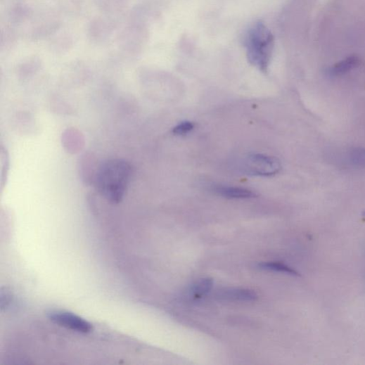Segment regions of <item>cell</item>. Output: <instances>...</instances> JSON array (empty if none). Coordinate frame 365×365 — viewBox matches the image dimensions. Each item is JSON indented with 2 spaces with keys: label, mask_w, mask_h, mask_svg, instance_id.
<instances>
[{
  "label": "cell",
  "mask_w": 365,
  "mask_h": 365,
  "mask_svg": "<svg viewBox=\"0 0 365 365\" xmlns=\"http://www.w3.org/2000/svg\"><path fill=\"white\" fill-rule=\"evenodd\" d=\"M132 174V166L126 161L108 160L98 167L94 177V186L104 198L119 203L126 194Z\"/></svg>",
  "instance_id": "obj_1"
},
{
  "label": "cell",
  "mask_w": 365,
  "mask_h": 365,
  "mask_svg": "<svg viewBox=\"0 0 365 365\" xmlns=\"http://www.w3.org/2000/svg\"><path fill=\"white\" fill-rule=\"evenodd\" d=\"M243 44L250 64L267 72L274 49V37L271 30L264 23L257 22L247 31Z\"/></svg>",
  "instance_id": "obj_2"
},
{
  "label": "cell",
  "mask_w": 365,
  "mask_h": 365,
  "mask_svg": "<svg viewBox=\"0 0 365 365\" xmlns=\"http://www.w3.org/2000/svg\"><path fill=\"white\" fill-rule=\"evenodd\" d=\"M241 169L247 175L271 177L281 169V162L273 156L265 154H250L246 156L241 165Z\"/></svg>",
  "instance_id": "obj_3"
},
{
  "label": "cell",
  "mask_w": 365,
  "mask_h": 365,
  "mask_svg": "<svg viewBox=\"0 0 365 365\" xmlns=\"http://www.w3.org/2000/svg\"><path fill=\"white\" fill-rule=\"evenodd\" d=\"M146 37V32L143 25L130 23L120 34L118 45L124 51L134 54L142 48Z\"/></svg>",
  "instance_id": "obj_4"
},
{
  "label": "cell",
  "mask_w": 365,
  "mask_h": 365,
  "mask_svg": "<svg viewBox=\"0 0 365 365\" xmlns=\"http://www.w3.org/2000/svg\"><path fill=\"white\" fill-rule=\"evenodd\" d=\"M48 317L52 323L77 333L86 334L93 330L90 323L69 312L52 311Z\"/></svg>",
  "instance_id": "obj_5"
},
{
  "label": "cell",
  "mask_w": 365,
  "mask_h": 365,
  "mask_svg": "<svg viewBox=\"0 0 365 365\" xmlns=\"http://www.w3.org/2000/svg\"><path fill=\"white\" fill-rule=\"evenodd\" d=\"M117 23L109 17H97L92 19L87 27L88 37L95 43H103L113 36Z\"/></svg>",
  "instance_id": "obj_6"
},
{
  "label": "cell",
  "mask_w": 365,
  "mask_h": 365,
  "mask_svg": "<svg viewBox=\"0 0 365 365\" xmlns=\"http://www.w3.org/2000/svg\"><path fill=\"white\" fill-rule=\"evenodd\" d=\"M333 160L342 167L365 169V148H351L333 154Z\"/></svg>",
  "instance_id": "obj_7"
},
{
  "label": "cell",
  "mask_w": 365,
  "mask_h": 365,
  "mask_svg": "<svg viewBox=\"0 0 365 365\" xmlns=\"http://www.w3.org/2000/svg\"><path fill=\"white\" fill-rule=\"evenodd\" d=\"M217 297L222 300L231 301H252L257 298V295L254 291L239 288L220 290Z\"/></svg>",
  "instance_id": "obj_8"
},
{
  "label": "cell",
  "mask_w": 365,
  "mask_h": 365,
  "mask_svg": "<svg viewBox=\"0 0 365 365\" xmlns=\"http://www.w3.org/2000/svg\"><path fill=\"white\" fill-rule=\"evenodd\" d=\"M97 8L106 15H115L123 12L129 0H94Z\"/></svg>",
  "instance_id": "obj_9"
},
{
  "label": "cell",
  "mask_w": 365,
  "mask_h": 365,
  "mask_svg": "<svg viewBox=\"0 0 365 365\" xmlns=\"http://www.w3.org/2000/svg\"><path fill=\"white\" fill-rule=\"evenodd\" d=\"M61 27L59 20H47L35 27L31 32V39L39 40L56 33Z\"/></svg>",
  "instance_id": "obj_10"
},
{
  "label": "cell",
  "mask_w": 365,
  "mask_h": 365,
  "mask_svg": "<svg viewBox=\"0 0 365 365\" xmlns=\"http://www.w3.org/2000/svg\"><path fill=\"white\" fill-rule=\"evenodd\" d=\"M215 191L219 196L229 199H247L256 196L250 190L233 186H219Z\"/></svg>",
  "instance_id": "obj_11"
},
{
  "label": "cell",
  "mask_w": 365,
  "mask_h": 365,
  "mask_svg": "<svg viewBox=\"0 0 365 365\" xmlns=\"http://www.w3.org/2000/svg\"><path fill=\"white\" fill-rule=\"evenodd\" d=\"M360 63L358 58L355 56L349 57L328 69V74L331 77L342 76L353 69L357 68Z\"/></svg>",
  "instance_id": "obj_12"
},
{
  "label": "cell",
  "mask_w": 365,
  "mask_h": 365,
  "mask_svg": "<svg viewBox=\"0 0 365 365\" xmlns=\"http://www.w3.org/2000/svg\"><path fill=\"white\" fill-rule=\"evenodd\" d=\"M32 14L30 8L23 4L16 5L9 11L8 18L13 25H18L28 20Z\"/></svg>",
  "instance_id": "obj_13"
},
{
  "label": "cell",
  "mask_w": 365,
  "mask_h": 365,
  "mask_svg": "<svg viewBox=\"0 0 365 365\" xmlns=\"http://www.w3.org/2000/svg\"><path fill=\"white\" fill-rule=\"evenodd\" d=\"M214 286V281L211 278H203L196 282L191 288L190 295L193 297H201L210 293Z\"/></svg>",
  "instance_id": "obj_14"
},
{
  "label": "cell",
  "mask_w": 365,
  "mask_h": 365,
  "mask_svg": "<svg viewBox=\"0 0 365 365\" xmlns=\"http://www.w3.org/2000/svg\"><path fill=\"white\" fill-rule=\"evenodd\" d=\"M258 269L266 271L284 273L293 276H297V272L290 267L277 262H264L259 264Z\"/></svg>",
  "instance_id": "obj_15"
},
{
  "label": "cell",
  "mask_w": 365,
  "mask_h": 365,
  "mask_svg": "<svg viewBox=\"0 0 365 365\" xmlns=\"http://www.w3.org/2000/svg\"><path fill=\"white\" fill-rule=\"evenodd\" d=\"M16 41V34L13 28L6 27L1 32V49H9Z\"/></svg>",
  "instance_id": "obj_16"
},
{
  "label": "cell",
  "mask_w": 365,
  "mask_h": 365,
  "mask_svg": "<svg viewBox=\"0 0 365 365\" xmlns=\"http://www.w3.org/2000/svg\"><path fill=\"white\" fill-rule=\"evenodd\" d=\"M194 128V124L190 122H184L173 129V133L177 136H184L188 134Z\"/></svg>",
  "instance_id": "obj_17"
}]
</instances>
